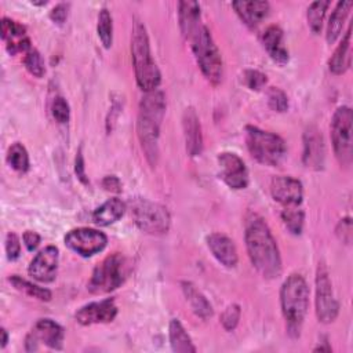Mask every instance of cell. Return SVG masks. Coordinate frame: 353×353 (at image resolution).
I'll list each match as a JSON object with an SVG mask.
<instances>
[{
    "instance_id": "19",
    "label": "cell",
    "mask_w": 353,
    "mask_h": 353,
    "mask_svg": "<svg viewBox=\"0 0 353 353\" xmlns=\"http://www.w3.org/2000/svg\"><path fill=\"white\" fill-rule=\"evenodd\" d=\"M1 37L6 41L7 51L14 55L19 51L28 52L30 47V40L26 36V28L14 19H1Z\"/></svg>"
},
{
    "instance_id": "2",
    "label": "cell",
    "mask_w": 353,
    "mask_h": 353,
    "mask_svg": "<svg viewBox=\"0 0 353 353\" xmlns=\"http://www.w3.org/2000/svg\"><path fill=\"white\" fill-rule=\"evenodd\" d=\"M165 112V98L159 90L146 91L141 98L137 123L138 138L148 161L154 165L159 157V135Z\"/></svg>"
},
{
    "instance_id": "35",
    "label": "cell",
    "mask_w": 353,
    "mask_h": 353,
    "mask_svg": "<svg viewBox=\"0 0 353 353\" xmlns=\"http://www.w3.org/2000/svg\"><path fill=\"white\" fill-rule=\"evenodd\" d=\"M268 103L270 109L276 112H285L288 109V98L285 92L277 87H270L268 90Z\"/></svg>"
},
{
    "instance_id": "38",
    "label": "cell",
    "mask_w": 353,
    "mask_h": 353,
    "mask_svg": "<svg viewBox=\"0 0 353 353\" xmlns=\"http://www.w3.org/2000/svg\"><path fill=\"white\" fill-rule=\"evenodd\" d=\"M244 83L250 90H261L266 84V74L259 70L248 69L244 72Z\"/></svg>"
},
{
    "instance_id": "20",
    "label": "cell",
    "mask_w": 353,
    "mask_h": 353,
    "mask_svg": "<svg viewBox=\"0 0 353 353\" xmlns=\"http://www.w3.org/2000/svg\"><path fill=\"white\" fill-rule=\"evenodd\" d=\"M207 245L219 263L226 268H234L239 261L237 250L232 239L222 233H212L207 237Z\"/></svg>"
},
{
    "instance_id": "7",
    "label": "cell",
    "mask_w": 353,
    "mask_h": 353,
    "mask_svg": "<svg viewBox=\"0 0 353 353\" xmlns=\"http://www.w3.org/2000/svg\"><path fill=\"white\" fill-rule=\"evenodd\" d=\"M128 269L125 258L119 252H113L95 266L91 279L88 280L87 288L91 294L95 295L114 291L123 284Z\"/></svg>"
},
{
    "instance_id": "18",
    "label": "cell",
    "mask_w": 353,
    "mask_h": 353,
    "mask_svg": "<svg viewBox=\"0 0 353 353\" xmlns=\"http://www.w3.org/2000/svg\"><path fill=\"white\" fill-rule=\"evenodd\" d=\"M182 127L186 143V152L189 156L194 157L203 152V134L199 116L196 110L189 106L183 110L182 116Z\"/></svg>"
},
{
    "instance_id": "44",
    "label": "cell",
    "mask_w": 353,
    "mask_h": 353,
    "mask_svg": "<svg viewBox=\"0 0 353 353\" xmlns=\"http://www.w3.org/2000/svg\"><path fill=\"white\" fill-rule=\"evenodd\" d=\"M102 186H103V189L108 190V192H116V193L121 192V182H120V179H119L117 176H114V175H108V176H105V178L102 179Z\"/></svg>"
},
{
    "instance_id": "11",
    "label": "cell",
    "mask_w": 353,
    "mask_h": 353,
    "mask_svg": "<svg viewBox=\"0 0 353 353\" xmlns=\"http://www.w3.org/2000/svg\"><path fill=\"white\" fill-rule=\"evenodd\" d=\"M63 328L58 323L51 319H40L26 335L25 349L28 352H34L39 349V343L51 349H61L63 345Z\"/></svg>"
},
{
    "instance_id": "45",
    "label": "cell",
    "mask_w": 353,
    "mask_h": 353,
    "mask_svg": "<svg viewBox=\"0 0 353 353\" xmlns=\"http://www.w3.org/2000/svg\"><path fill=\"white\" fill-rule=\"evenodd\" d=\"M8 342V335H7V331L4 328H1V347H6Z\"/></svg>"
},
{
    "instance_id": "15",
    "label": "cell",
    "mask_w": 353,
    "mask_h": 353,
    "mask_svg": "<svg viewBox=\"0 0 353 353\" xmlns=\"http://www.w3.org/2000/svg\"><path fill=\"white\" fill-rule=\"evenodd\" d=\"M270 193L277 203L285 207L299 205L303 199V188L301 181L287 175L274 176L272 179Z\"/></svg>"
},
{
    "instance_id": "33",
    "label": "cell",
    "mask_w": 353,
    "mask_h": 353,
    "mask_svg": "<svg viewBox=\"0 0 353 353\" xmlns=\"http://www.w3.org/2000/svg\"><path fill=\"white\" fill-rule=\"evenodd\" d=\"M328 6H330V1L319 0V1H313L307 7V23H309L310 30L316 34L320 33V30H321L323 19H324Z\"/></svg>"
},
{
    "instance_id": "27",
    "label": "cell",
    "mask_w": 353,
    "mask_h": 353,
    "mask_svg": "<svg viewBox=\"0 0 353 353\" xmlns=\"http://www.w3.org/2000/svg\"><path fill=\"white\" fill-rule=\"evenodd\" d=\"M168 335H170V343H171V347H172L174 352H178V353H193V352H196V346L193 345L189 334L185 331V328L179 323V320L172 319L170 321Z\"/></svg>"
},
{
    "instance_id": "25",
    "label": "cell",
    "mask_w": 353,
    "mask_h": 353,
    "mask_svg": "<svg viewBox=\"0 0 353 353\" xmlns=\"http://www.w3.org/2000/svg\"><path fill=\"white\" fill-rule=\"evenodd\" d=\"M124 211H125V204L120 199L113 197V199L106 200L102 205H99L92 212V221L97 225L108 226V225L119 221L123 216Z\"/></svg>"
},
{
    "instance_id": "17",
    "label": "cell",
    "mask_w": 353,
    "mask_h": 353,
    "mask_svg": "<svg viewBox=\"0 0 353 353\" xmlns=\"http://www.w3.org/2000/svg\"><path fill=\"white\" fill-rule=\"evenodd\" d=\"M325 145L321 132L314 127H307L303 134V164L312 170H321L324 167Z\"/></svg>"
},
{
    "instance_id": "14",
    "label": "cell",
    "mask_w": 353,
    "mask_h": 353,
    "mask_svg": "<svg viewBox=\"0 0 353 353\" xmlns=\"http://www.w3.org/2000/svg\"><path fill=\"white\" fill-rule=\"evenodd\" d=\"M59 251L54 245H47L36 254L29 265V274L40 283H51L57 277Z\"/></svg>"
},
{
    "instance_id": "42",
    "label": "cell",
    "mask_w": 353,
    "mask_h": 353,
    "mask_svg": "<svg viewBox=\"0 0 353 353\" xmlns=\"http://www.w3.org/2000/svg\"><path fill=\"white\" fill-rule=\"evenodd\" d=\"M74 171L77 178L83 182V183H88V178L85 175V167H84V159H83V153L81 149H79L76 160H74Z\"/></svg>"
},
{
    "instance_id": "41",
    "label": "cell",
    "mask_w": 353,
    "mask_h": 353,
    "mask_svg": "<svg viewBox=\"0 0 353 353\" xmlns=\"http://www.w3.org/2000/svg\"><path fill=\"white\" fill-rule=\"evenodd\" d=\"M68 4L65 3H59L57 4L51 11H50V18L58 23V25H62L65 21H66V17H68Z\"/></svg>"
},
{
    "instance_id": "1",
    "label": "cell",
    "mask_w": 353,
    "mask_h": 353,
    "mask_svg": "<svg viewBox=\"0 0 353 353\" xmlns=\"http://www.w3.org/2000/svg\"><path fill=\"white\" fill-rule=\"evenodd\" d=\"M245 247L252 266L266 279H276L281 273V258L269 226L255 212H248L244 225Z\"/></svg>"
},
{
    "instance_id": "34",
    "label": "cell",
    "mask_w": 353,
    "mask_h": 353,
    "mask_svg": "<svg viewBox=\"0 0 353 353\" xmlns=\"http://www.w3.org/2000/svg\"><path fill=\"white\" fill-rule=\"evenodd\" d=\"M23 63H25V68L28 69V72L30 74H33L34 77H43V74L46 73L43 58H41L40 52L34 48H30L28 52H25Z\"/></svg>"
},
{
    "instance_id": "32",
    "label": "cell",
    "mask_w": 353,
    "mask_h": 353,
    "mask_svg": "<svg viewBox=\"0 0 353 353\" xmlns=\"http://www.w3.org/2000/svg\"><path fill=\"white\" fill-rule=\"evenodd\" d=\"M281 219H283L285 228H287L292 234H301L302 228H303V221H305V212H303V210L298 208V205L285 207V208L281 211Z\"/></svg>"
},
{
    "instance_id": "12",
    "label": "cell",
    "mask_w": 353,
    "mask_h": 353,
    "mask_svg": "<svg viewBox=\"0 0 353 353\" xmlns=\"http://www.w3.org/2000/svg\"><path fill=\"white\" fill-rule=\"evenodd\" d=\"M108 243L105 233L91 228L72 229L65 236V244L81 256H91L101 252Z\"/></svg>"
},
{
    "instance_id": "43",
    "label": "cell",
    "mask_w": 353,
    "mask_h": 353,
    "mask_svg": "<svg viewBox=\"0 0 353 353\" xmlns=\"http://www.w3.org/2000/svg\"><path fill=\"white\" fill-rule=\"evenodd\" d=\"M22 240H23V244L26 245V248L29 251H33L37 248V245L40 244V234L33 232V230H26L23 234H22Z\"/></svg>"
},
{
    "instance_id": "16",
    "label": "cell",
    "mask_w": 353,
    "mask_h": 353,
    "mask_svg": "<svg viewBox=\"0 0 353 353\" xmlns=\"http://www.w3.org/2000/svg\"><path fill=\"white\" fill-rule=\"evenodd\" d=\"M117 314V306L112 298L102 299L99 302H91L81 306L74 317L81 325H91L98 323H109Z\"/></svg>"
},
{
    "instance_id": "40",
    "label": "cell",
    "mask_w": 353,
    "mask_h": 353,
    "mask_svg": "<svg viewBox=\"0 0 353 353\" xmlns=\"http://www.w3.org/2000/svg\"><path fill=\"white\" fill-rule=\"evenodd\" d=\"M336 234H338L341 241H343L346 244L350 243V240H352V222H350L349 216L339 221V223L336 226Z\"/></svg>"
},
{
    "instance_id": "30",
    "label": "cell",
    "mask_w": 353,
    "mask_h": 353,
    "mask_svg": "<svg viewBox=\"0 0 353 353\" xmlns=\"http://www.w3.org/2000/svg\"><path fill=\"white\" fill-rule=\"evenodd\" d=\"M8 164L18 172H26L29 170V154L25 146L19 142L12 143L7 150Z\"/></svg>"
},
{
    "instance_id": "8",
    "label": "cell",
    "mask_w": 353,
    "mask_h": 353,
    "mask_svg": "<svg viewBox=\"0 0 353 353\" xmlns=\"http://www.w3.org/2000/svg\"><path fill=\"white\" fill-rule=\"evenodd\" d=\"M131 215L137 226L149 234H164L170 229V214L163 205L148 199L137 197L131 201Z\"/></svg>"
},
{
    "instance_id": "6",
    "label": "cell",
    "mask_w": 353,
    "mask_h": 353,
    "mask_svg": "<svg viewBox=\"0 0 353 353\" xmlns=\"http://www.w3.org/2000/svg\"><path fill=\"white\" fill-rule=\"evenodd\" d=\"M245 142L250 154L265 165H279L287 154V146L281 137L254 125L245 127Z\"/></svg>"
},
{
    "instance_id": "5",
    "label": "cell",
    "mask_w": 353,
    "mask_h": 353,
    "mask_svg": "<svg viewBox=\"0 0 353 353\" xmlns=\"http://www.w3.org/2000/svg\"><path fill=\"white\" fill-rule=\"evenodd\" d=\"M192 51L204 77L214 85L222 80V57L205 25H200L190 36Z\"/></svg>"
},
{
    "instance_id": "26",
    "label": "cell",
    "mask_w": 353,
    "mask_h": 353,
    "mask_svg": "<svg viewBox=\"0 0 353 353\" xmlns=\"http://www.w3.org/2000/svg\"><path fill=\"white\" fill-rule=\"evenodd\" d=\"M182 291L189 302L192 310L201 319L207 320L212 316V306L208 302V299L196 288V285L190 281H183L182 283Z\"/></svg>"
},
{
    "instance_id": "36",
    "label": "cell",
    "mask_w": 353,
    "mask_h": 353,
    "mask_svg": "<svg viewBox=\"0 0 353 353\" xmlns=\"http://www.w3.org/2000/svg\"><path fill=\"white\" fill-rule=\"evenodd\" d=\"M240 306L233 303L229 305L221 314V323L226 331H233L240 320Z\"/></svg>"
},
{
    "instance_id": "37",
    "label": "cell",
    "mask_w": 353,
    "mask_h": 353,
    "mask_svg": "<svg viewBox=\"0 0 353 353\" xmlns=\"http://www.w3.org/2000/svg\"><path fill=\"white\" fill-rule=\"evenodd\" d=\"M51 112H52L54 119H55L58 123H61V124L68 123L69 116H70V110H69V103L66 102V99H65L63 97H57V98L52 101Z\"/></svg>"
},
{
    "instance_id": "24",
    "label": "cell",
    "mask_w": 353,
    "mask_h": 353,
    "mask_svg": "<svg viewBox=\"0 0 353 353\" xmlns=\"http://www.w3.org/2000/svg\"><path fill=\"white\" fill-rule=\"evenodd\" d=\"M350 59H352V30L349 26L342 41L339 43L332 57L330 58V62H328L330 70L335 74L345 73L350 66Z\"/></svg>"
},
{
    "instance_id": "21",
    "label": "cell",
    "mask_w": 353,
    "mask_h": 353,
    "mask_svg": "<svg viewBox=\"0 0 353 353\" xmlns=\"http://www.w3.org/2000/svg\"><path fill=\"white\" fill-rule=\"evenodd\" d=\"M232 7L241 21L251 29H255L269 14L270 6L268 1H233Z\"/></svg>"
},
{
    "instance_id": "4",
    "label": "cell",
    "mask_w": 353,
    "mask_h": 353,
    "mask_svg": "<svg viewBox=\"0 0 353 353\" xmlns=\"http://www.w3.org/2000/svg\"><path fill=\"white\" fill-rule=\"evenodd\" d=\"M131 57L135 70V79L141 90L152 91L160 84L161 74L152 58L149 39L143 23L137 21L131 34Z\"/></svg>"
},
{
    "instance_id": "13",
    "label": "cell",
    "mask_w": 353,
    "mask_h": 353,
    "mask_svg": "<svg viewBox=\"0 0 353 353\" xmlns=\"http://www.w3.org/2000/svg\"><path fill=\"white\" fill-rule=\"evenodd\" d=\"M221 178L232 189H244L248 185V171L244 161L232 152L218 154Z\"/></svg>"
},
{
    "instance_id": "22",
    "label": "cell",
    "mask_w": 353,
    "mask_h": 353,
    "mask_svg": "<svg viewBox=\"0 0 353 353\" xmlns=\"http://www.w3.org/2000/svg\"><path fill=\"white\" fill-rule=\"evenodd\" d=\"M262 44L269 57L279 65H284L288 61V51L283 46V30L277 25H270L262 34Z\"/></svg>"
},
{
    "instance_id": "31",
    "label": "cell",
    "mask_w": 353,
    "mask_h": 353,
    "mask_svg": "<svg viewBox=\"0 0 353 353\" xmlns=\"http://www.w3.org/2000/svg\"><path fill=\"white\" fill-rule=\"evenodd\" d=\"M97 32L101 43L105 48H110L113 41V22L112 15L108 11V8H102L98 15V23H97Z\"/></svg>"
},
{
    "instance_id": "3",
    "label": "cell",
    "mask_w": 353,
    "mask_h": 353,
    "mask_svg": "<svg viewBox=\"0 0 353 353\" xmlns=\"http://www.w3.org/2000/svg\"><path fill=\"white\" fill-rule=\"evenodd\" d=\"M280 303L288 332L292 336H299L309 307V287L301 274L292 273L284 280L280 290Z\"/></svg>"
},
{
    "instance_id": "28",
    "label": "cell",
    "mask_w": 353,
    "mask_h": 353,
    "mask_svg": "<svg viewBox=\"0 0 353 353\" xmlns=\"http://www.w3.org/2000/svg\"><path fill=\"white\" fill-rule=\"evenodd\" d=\"M353 3L352 1H338L336 7L334 8L330 19H328V25H327V41L331 44L336 40V37L341 34L342 26L346 21V17L352 8Z\"/></svg>"
},
{
    "instance_id": "29",
    "label": "cell",
    "mask_w": 353,
    "mask_h": 353,
    "mask_svg": "<svg viewBox=\"0 0 353 353\" xmlns=\"http://www.w3.org/2000/svg\"><path fill=\"white\" fill-rule=\"evenodd\" d=\"M8 280L18 291H21V292H23V294H26L32 298H36L39 301H46V302L51 301V292L47 288L39 287V285H36V284H33V283H30V281H28L22 277L17 276V274L11 276Z\"/></svg>"
},
{
    "instance_id": "23",
    "label": "cell",
    "mask_w": 353,
    "mask_h": 353,
    "mask_svg": "<svg viewBox=\"0 0 353 353\" xmlns=\"http://www.w3.org/2000/svg\"><path fill=\"white\" fill-rule=\"evenodd\" d=\"M178 18L179 28L186 40L196 32L201 25L200 22V4L197 1H179L178 3Z\"/></svg>"
},
{
    "instance_id": "39",
    "label": "cell",
    "mask_w": 353,
    "mask_h": 353,
    "mask_svg": "<svg viewBox=\"0 0 353 353\" xmlns=\"http://www.w3.org/2000/svg\"><path fill=\"white\" fill-rule=\"evenodd\" d=\"M6 252H7V258L10 261H15L21 254L19 237L12 232H10L6 237Z\"/></svg>"
},
{
    "instance_id": "9",
    "label": "cell",
    "mask_w": 353,
    "mask_h": 353,
    "mask_svg": "<svg viewBox=\"0 0 353 353\" xmlns=\"http://www.w3.org/2000/svg\"><path fill=\"white\" fill-rule=\"evenodd\" d=\"M331 139L334 153L342 165L352 163V110L339 106L331 121Z\"/></svg>"
},
{
    "instance_id": "10",
    "label": "cell",
    "mask_w": 353,
    "mask_h": 353,
    "mask_svg": "<svg viewBox=\"0 0 353 353\" xmlns=\"http://www.w3.org/2000/svg\"><path fill=\"white\" fill-rule=\"evenodd\" d=\"M339 310L338 301L332 292V284L324 263H320L316 273V314L319 321L331 323Z\"/></svg>"
}]
</instances>
